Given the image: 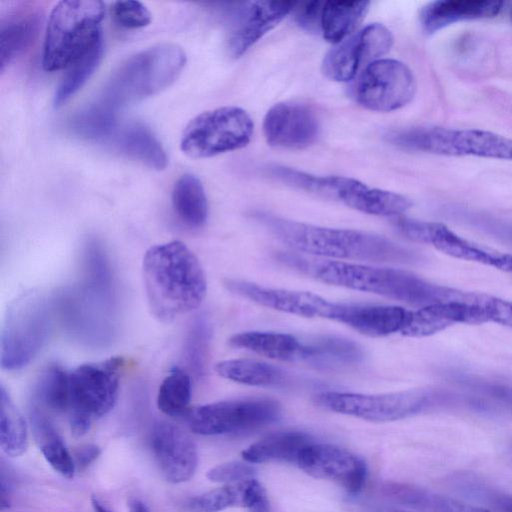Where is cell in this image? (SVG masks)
<instances>
[{
  "mask_svg": "<svg viewBox=\"0 0 512 512\" xmlns=\"http://www.w3.org/2000/svg\"><path fill=\"white\" fill-rule=\"evenodd\" d=\"M82 279L53 297L69 333L91 346L111 342L116 330V287L108 255L98 240L90 239L83 249Z\"/></svg>",
  "mask_w": 512,
  "mask_h": 512,
  "instance_id": "cell-1",
  "label": "cell"
},
{
  "mask_svg": "<svg viewBox=\"0 0 512 512\" xmlns=\"http://www.w3.org/2000/svg\"><path fill=\"white\" fill-rule=\"evenodd\" d=\"M276 259L326 284L384 296L419 308L462 299L464 292L439 286L405 270L280 252Z\"/></svg>",
  "mask_w": 512,
  "mask_h": 512,
  "instance_id": "cell-2",
  "label": "cell"
},
{
  "mask_svg": "<svg viewBox=\"0 0 512 512\" xmlns=\"http://www.w3.org/2000/svg\"><path fill=\"white\" fill-rule=\"evenodd\" d=\"M253 216L273 236L298 253L370 262L408 263L416 259L413 251L373 233L321 227L268 213L258 212Z\"/></svg>",
  "mask_w": 512,
  "mask_h": 512,
  "instance_id": "cell-3",
  "label": "cell"
},
{
  "mask_svg": "<svg viewBox=\"0 0 512 512\" xmlns=\"http://www.w3.org/2000/svg\"><path fill=\"white\" fill-rule=\"evenodd\" d=\"M142 269L148 305L162 322L196 309L205 298L204 270L196 255L180 241L150 247Z\"/></svg>",
  "mask_w": 512,
  "mask_h": 512,
  "instance_id": "cell-4",
  "label": "cell"
},
{
  "mask_svg": "<svg viewBox=\"0 0 512 512\" xmlns=\"http://www.w3.org/2000/svg\"><path fill=\"white\" fill-rule=\"evenodd\" d=\"M186 64L184 50L162 43L127 58L111 75L100 100L115 109L140 101L169 87Z\"/></svg>",
  "mask_w": 512,
  "mask_h": 512,
  "instance_id": "cell-5",
  "label": "cell"
},
{
  "mask_svg": "<svg viewBox=\"0 0 512 512\" xmlns=\"http://www.w3.org/2000/svg\"><path fill=\"white\" fill-rule=\"evenodd\" d=\"M105 4L99 0H63L52 9L43 45L42 66L53 72L67 69L101 37Z\"/></svg>",
  "mask_w": 512,
  "mask_h": 512,
  "instance_id": "cell-6",
  "label": "cell"
},
{
  "mask_svg": "<svg viewBox=\"0 0 512 512\" xmlns=\"http://www.w3.org/2000/svg\"><path fill=\"white\" fill-rule=\"evenodd\" d=\"M55 313L53 298L30 289L8 306L1 335V365L13 371L25 367L45 344Z\"/></svg>",
  "mask_w": 512,
  "mask_h": 512,
  "instance_id": "cell-7",
  "label": "cell"
},
{
  "mask_svg": "<svg viewBox=\"0 0 512 512\" xmlns=\"http://www.w3.org/2000/svg\"><path fill=\"white\" fill-rule=\"evenodd\" d=\"M387 140L407 151L512 161V139L480 129L413 127L392 131Z\"/></svg>",
  "mask_w": 512,
  "mask_h": 512,
  "instance_id": "cell-8",
  "label": "cell"
},
{
  "mask_svg": "<svg viewBox=\"0 0 512 512\" xmlns=\"http://www.w3.org/2000/svg\"><path fill=\"white\" fill-rule=\"evenodd\" d=\"M125 362L121 357L83 364L69 372V422L79 437L114 407Z\"/></svg>",
  "mask_w": 512,
  "mask_h": 512,
  "instance_id": "cell-9",
  "label": "cell"
},
{
  "mask_svg": "<svg viewBox=\"0 0 512 512\" xmlns=\"http://www.w3.org/2000/svg\"><path fill=\"white\" fill-rule=\"evenodd\" d=\"M253 132L254 122L246 110L219 107L190 120L182 133L180 149L191 158L213 157L245 147Z\"/></svg>",
  "mask_w": 512,
  "mask_h": 512,
  "instance_id": "cell-10",
  "label": "cell"
},
{
  "mask_svg": "<svg viewBox=\"0 0 512 512\" xmlns=\"http://www.w3.org/2000/svg\"><path fill=\"white\" fill-rule=\"evenodd\" d=\"M280 404L271 398L225 400L195 407L187 414L190 430L212 436L255 430L278 420Z\"/></svg>",
  "mask_w": 512,
  "mask_h": 512,
  "instance_id": "cell-11",
  "label": "cell"
},
{
  "mask_svg": "<svg viewBox=\"0 0 512 512\" xmlns=\"http://www.w3.org/2000/svg\"><path fill=\"white\" fill-rule=\"evenodd\" d=\"M429 396L422 389L384 394L327 391L316 394L313 401L336 413L372 422H391L422 411L429 402Z\"/></svg>",
  "mask_w": 512,
  "mask_h": 512,
  "instance_id": "cell-12",
  "label": "cell"
},
{
  "mask_svg": "<svg viewBox=\"0 0 512 512\" xmlns=\"http://www.w3.org/2000/svg\"><path fill=\"white\" fill-rule=\"evenodd\" d=\"M417 89L411 69L401 61L381 58L367 65L355 85V99L364 108L391 112L408 104Z\"/></svg>",
  "mask_w": 512,
  "mask_h": 512,
  "instance_id": "cell-13",
  "label": "cell"
},
{
  "mask_svg": "<svg viewBox=\"0 0 512 512\" xmlns=\"http://www.w3.org/2000/svg\"><path fill=\"white\" fill-rule=\"evenodd\" d=\"M392 45L393 35L386 26L380 23L369 24L335 44L325 54L322 72L333 81H350L360 69L387 54Z\"/></svg>",
  "mask_w": 512,
  "mask_h": 512,
  "instance_id": "cell-14",
  "label": "cell"
},
{
  "mask_svg": "<svg viewBox=\"0 0 512 512\" xmlns=\"http://www.w3.org/2000/svg\"><path fill=\"white\" fill-rule=\"evenodd\" d=\"M296 464L306 474L332 481L352 495L361 492L367 477V466L360 456L331 444L311 442L300 452Z\"/></svg>",
  "mask_w": 512,
  "mask_h": 512,
  "instance_id": "cell-15",
  "label": "cell"
},
{
  "mask_svg": "<svg viewBox=\"0 0 512 512\" xmlns=\"http://www.w3.org/2000/svg\"><path fill=\"white\" fill-rule=\"evenodd\" d=\"M295 2L252 1L237 5L227 38V51L239 58L293 10Z\"/></svg>",
  "mask_w": 512,
  "mask_h": 512,
  "instance_id": "cell-16",
  "label": "cell"
},
{
  "mask_svg": "<svg viewBox=\"0 0 512 512\" xmlns=\"http://www.w3.org/2000/svg\"><path fill=\"white\" fill-rule=\"evenodd\" d=\"M224 286L258 305L308 318L333 320L336 302L307 291L271 288L239 279H226Z\"/></svg>",
  "mask_w": 512,
  "mask_h": 512,
  "instance_id": "cell-17",
  "label": "cell"
},
{
  "mask_svg": "<svg viewBox=\"0 0 512 512\" xmlns=\"http://www.w3.org/2000/svg\"><path fill=\"white\" fill-rule=\"evenodd\" d=\"M267 143L284 149H302L312 145L320 132L319 120L307 105L280 102L273 105L263 120Z\"/></svg>",
  "mask_w": 512,
  "mask_h": 512,
  "instance_id": "cell-18",
  "label": "cell"
},
{
  "mask_svg": "<svg viewBox=\"0 0 512 512\" xmlns=\"http://www.w3.org/2000/svg\"><path fill=\"white\" fill-rule=\"evenodd\" d=\"M151 449L165 479L173 484L188 481L198 465V451L193 439L180 427L156 423L150 436Z\"/></svg>",
  "mask_w": 512,
  "mask_h": 512,
  "instance_id": "cell-19",
  "label": "cell"
},
{
  "mask_svg": "<svg viewBox=\"0 0 512 512\" xmlns=\"http://www.w3.org/2000/svg\"><path fill=\"white\" fill-rule=\"evenodd\" d=\"M488 322L487 315L472 293L463 299L436 303L408 311L400 333L407 337H426L456 324H481Z\"/></svg>",
  "mask_w": 512,
  "mask_h": 512,
  "instance_id": "cell-20",
  "label": "cell"
},
{
  "mask_svg": "<svg viewBox=\"0 0 512 512\" xmlns=\"http://www.w3.org/2000/svg\"><path fill=\"white\" fill-rule=\"evenodd\" d=\"M408 310L394 305L337 303L333 321L370 337L400 332Z\"/></svg>",
  "mask_w": 512,
  "mask_h": 512,
  "instance_id": "cell-21",
  "label": "cell"
},
{
  "mask_svg": "<svg viewBox=\"0 0 512 512\" xmlns=\"http://www.w3.org/2000/svg\"><path fill=\"white\" fill-rule=\"evenodd\" d=\"M266 491L255 478L225 484L188 500L189 512H220L228 508H248L251 512H267Z\"/></svg>",
  "mask_w": 512,
  "mask_h": 512,
  "instance_id": "cell-22",
  "label": "cell"
},
{
  "mask_svg": "<svg viewBox=\"0 0 512 512\" xmlns=\"http://www.w3.org/2000/svg\"><path fill=\"white\" fill-rule=\"evenodd\" d=\"M503 4L502 1L487 0L433 1L421 9L419 21L422 30L432 34L452 23L493 18L500 13Z\"/></svg>",
  "mask_w": 512,
  "mask_h": 512,
  "instance_id": "cell-23",
  "label": "cell"
},
{
  "mask_svg": "<svg viewBox=\"0 0 512 512\" xmlns=\"http://www.w3.org/2000/svg\"><path fill=\"white\" fill-rule=\"evenodd\" d=\"M424 243H429L454 258L474 261L505 272H512L511 254L491 251L470 242L455 234L442 223L426 222Z\"/></svg>",
  "mask_w": 512,
  "mask_h": 512,
  "instance_id": "cell-24",
  "label": "cell"
},
{
  "mask_svg": "<svg viewBox=\"0 0 512 512\" xmlns=\"http://www.w3.org/2000/svg\"><path fill=\"white\" fill-rule=\"evenodd\" d=\"M338 200L352 209L377 216H397L411 206V201L401 194L370 188L350 177H347Z\"/></svg>",
  "mask_w": 512,
  "mask_h": 512,
  "instance_id": "cell-25",
  "label": "cell"
},
{
  "mask_svg": "<svg viewBox=\"0 0 512 512\" xmlns=\"http://www.w3.org/2000/svg\"><path fill=\"white\" fill-rule=\"evenodd\" d=\"M41 24V14L35 10H17L1 19L0 70L3 71L35 40Z\"/></svg>",
  "mask_w": 512,
  "mask_h": 512,
  "instance_id": "cell-26",
  "label": "cell"
},
{
  "mask_svg": "<svg viewBox=\"0 0 512 512\" xmlns=\"http://www.w3.org/2000/svg\"><path fill=\"white\" fill-rule=\"evenodd\" d=\"M382 491L387 502L424 512H489L485 508L409 484L387 483Z\"/></svg>",
  "mask_w": 512,
  "mask_h": 512,
  "instance_id": "cell-27",
  "label": "cell"
},
{
  "mask_svg": "<svg viewBox=\"0 0 512 512\" xmlns=\"http://www.w3.org/2000/svg\"><path fill=\"white\" fill-rule=\"evenodd\" d=\"M229 345L273 360L300 362L303 341L286 333L248 331L233 335Z\"/></svg>",
  "mask_w": 512,
  "mask_h": 512,
  "instance_id": "cell-28",
  "label": "cell"
},
{
  "mask_svg": "<svg viewBox=\"0 0 512 512\" xmlns=\"http://www.w3.org/2000/svg\"><path fill=\"white\" fill-rule=\"evenodd\" d=\"M31 423L39 449L47 463L61 476L71 479L76 466L73 454L41 407L33 405Z\"/></svg>",
  "mask_w": 512,
  "mask_h": 512,
  "instance_id": "cell-29",
  "label": "cell"
},
{
  "mask_svg": "<svg viewBox=\"0 0 512 512\" xmlns=\"http://www.w3.org/2000/svg\"><path fill=\"white\" fill-rule=\"evenodd\" d=\"M112 137L114 145L122 154L155 170H163L167 166L168 159L164 148L144 125L128 124L116 131Z\"/></svg>",
  "mask_w": 512,
  "mask_h": 512,
  "instance_id": "cell-30",
  "label": "cell"
},
{
  "mask_svg": "<svg viewBox=\"0 0 512 512\" xmlns=\"http://www.w3.org/2000/svg\"><path fill=\"white\" fill-rule=\"evenodd\" d=\"M362 349L353 341L337 336H316L303 341L300 362L315 367L356 364L363 359Z\"/></svg>",
  "mask_w": 512,
  "mask_h": 512,
  "instance_id": "cell-31",
  "label": "cell"
},
{
  "mask_svg": "<svg viewBox=\"0 0 512 512\" xmlns=\"http://www.w3.org/2000/svg\"><path fill=\"white\" fill-rule=\"evenodd\" d=\"M311 442V437L303 432H277L251 444L242 451V458L251 464L271 461L296 464L300 452Z\"/></svg>",
  "mask_w": 512,
  "mask_h": 512,
  "instance_id": "cell-32",
  "label": "cell"
},
{
  "mask_svg": "<svg viewBox=\"0 0 512 512\" xmlns=\"http://www.w3.org/2000/svg\"><path fill=\"white\" fill-rule=\"evenodd\" d=\"M369 1L324 2L321 33L330 43L338 44L352 35L369 10Z\"/></svg>",
  "mask_w": 512,
  "mask_h": 512,
  "instance_id": "cell-33",
  "label": "cell"
},
{
  "mask_svg": "<svg viewBox=\"0 0 512 512\" xmlns=\"http://www.w3.org/2000/svg\"><path fill=\"white\" fill-rule=\"evenodd\" d=\"M172 204L179 219L192 228L205 224L208 202L201 181L192 174L182 175L174 184Z\"/></svg>",
  "mask_w": 512,
  "mask_h": 512,
  "instance_id": "cell-34",
  "label": "cell"
},
{
  "mask_svg": "<svg viewBox=\"0 0 512 512\" xmlns=\"http://www.w3.org/2000/svg\"><path fill=\"white\" fill-rule=\"evenodd\" d=\"M217 374L225 379L250 386H275L285 381L280 368L253 359H231L215 365Z\"/></svg>",
  "mask_w": 512,
  "mask_h": 512,
  "instance_id": "cell-35",
  "label": "cell"
},
{
  "mask_svg": "<svg viewBox=\"0 0 512 512\" xmlns=\"http://www.w3.org/2000/svg\"><path fill=\"white\" fill-rule=\"evenodd\" d=\"M0 445L9 457H19L28 447L25 419L15 406L5 387L0 388Z\"/></svg>",
  "mask_w": 512,
  "mask_h": 512,
  "instance_id": "cell-36",
  "label": "cell"
},
{
  "mask_svg": "<svg viewBox=\"0 0 512 512\" xmlns=\"http://www.w3.org/2000/svg\"><path fill=\"white\" fill-rule=\"evenodd\" d=\"M116 110L100 100L78 112L71 120L72 131L85 139L103 140L116 132Z\"/></svg>",
  "mask_w": 512,
  "mask_h": 512,
  "instance_id": "cell-37",
  "label": "cell"
},
{
  "mask_svg": "<svg viewBox=\"0 0 512 512\" xmlns=\"http://www.w3.org/2000/svg\"><path fill=\"white\" fill-rule=\"evenodd\" d=\"M103 54L102 39L88 52L67 68L63 79L58 85L54 96L53 106L58 108L66 103L94 73Z\"/></svg>",
  "mask_w": 512,
  "mask_h": 512,
  "instance_id": "cell-38",
  "label": "cell"
},
{
  "mask_svg": "<svg viewBox=\"0 0 512 512\" xmlns=\"http://www.w3.org/2000/svg\"><path fill=\"white\" fill-rule=\"evenodd\" d=\"M269 173L283 183L336 200L346 180L344 176H319L278 165L270 167Z\"/></svg>",
  "mask_w": 512,
  "mask_h": 512,
  "instance_id": "cell-39",
  "label": "cell"
},
{
  "mask_svg": "<svg viewBox=\"0 0 512 512\" xmlns=\"http://www.w3.org/2000/svg\"><path fill=\"white\" fill-rule=\"evenodd\" d=\"M35 398L40 407L54 412H68L69 373L60 365H49L37 382Z\"/></svg>",
  "mask_w": 512,
  "mask_h": 512,
  "instance_id": "cell-40",
  "label": "cell"
},
{
  "mask_svg": "<svg viewBox=\"0 0 512 512\" xmlns=\"http://www.w3.org/2000/svg\"><path fill=\"white\" fill-rule=\"evenodd\" d=\"M191 398L190 375L179 367H173L162 381L157 406L164 414L176 417L187 411Z\"/></svg>",
  "mask_w": 512,
  "mask_h": 512,
  "instance_id": "cell-41",
  "label": "cell"
},
{
  "mask_svg": "<svg viewBox=\"0 0 512 512\" xmlns=\"http://www.w3.org/2000/svg\"><path fill=\"white\" fill-rule=\"evenodd\" d=\"M211 329L207 319L198 317L191 324L184 343V361L197 377L205 373Z\"/></svg>",
  "mask_w": 512,
  "mask_h": 512,
  "instance_id": "cell-42",
  "label": "cell"
},
{
  "mask_svg": "<svg viewBox=\"0 0 512 512\" xmlns=\"http://www.w3.org/2000/svg\"><path fill=\"white\" fill-rule=\"evenodd\" d=\"M112 15L118 25L128 29L145 27L152 19L149 9L142 2L136 0L114 2Z\"/></svg>",
  "mask_w": 512,
  "mask_h": 512,
  "instance_id": "cell-43",
  "label": "cell"
},
{
  "mask_svg": "<svg viewBox=\"0 0 512 512\" xmlns=\"http://www.w3.org/2000/svg\"><path fill=\"white\" fill-rule=\"evenodd\" d=\"M256 470L246 461H231L219 464L207 472V478L225 484L236 483L254 478Z\"/></svg>",
  "mask_w": 512,
  "mask_h": 512,
  "instance_id": "cell-44",
  "label": "cell"
},
{
  "mask_svg": "<svg viewBox=\"0 0 512 512\" xmlns=\"http://www.w3.org/2000/svg\"><path fill=\"white\" fill-rule=\"evenodd\" d=\"M473 299L484 309L488 322L493 321L512 328L511 301L482 293H473Z\"/></svg>",
  "mask_w": 512,
  "mask_h": 512,
  "instance_id": "cell-45",
  "label": "cell"
},
{
  "mask_svg": "<svg viewBox=\"0 0 512 512\" xmlns=\"http://www.w3.org/2000/svg\"><path fill=\"white\" fill-rule=\"evenodd\" d=\"M324 2L313 1L305 3H296L292 14L298 26L302 29L318 33L321 32V16Z\"/></svg>",
  "mask_w": 512,
  "mask_h": 512,
  "instance_id": "cell-46",
  "label": "cell"
},
{
  "mask_svg": "<svg viewBox=\"0 0 512 512\" xmlns=\"http://www.w3.org/2000/svg\"><path fill=\"white\" fill-rule=\"evenodd\" d=\"M101 450L97 445L85 444L78 447L73 454L76 469L83 470L93 463L100 455Z\"/></svg>",
  "mask_w": 512,
  "mask_h": 512,
  "instance_id": "cell-47",
  "label": "cell"
},
{
  "mask_svg": "<svg viewBox=\"0 0 512 512\" xmlns=\"http://www.w3.org/2000/svg\"><path fill=\"white\" fill-rule=\"evenodd\" d=\"M129 512H151L148 506L140 499L133 498L129 502Z\"/></svg>",
  "mask_w": 512,
  "mask_h": 512,
  "instance_id": "cell-48",
  "label": "cell"
},
{
  "mask_svg": "<svg viewBox=\"0 0 512 512\" xmlns=\"http://www.w3.org/2000/svg\"><path fill=\"white\" fill-rule=\"evenodd\" d=\"M497 504L503 512H512V498H501Z\"/></svg>",
  "mask_w": 512,
  "mask_h": 512,
  "instance_id": "cell-49",
  "label": "cell"
},
{
  "mask_svg": "<svg viewBox=\"0 0 512 512\" xmlns=\"http://www.w3.org/2000/svg\"><path fill=\"white\" fill-rule=\"evenodd\" d=\"M92 506L94 512H111L97 498H92Z\"/></svg>",
  "mask_w": 512,
  "mask_h": 512,
  "instance_id": "cell-50",
  "label": "cell"
}]
</instances>
